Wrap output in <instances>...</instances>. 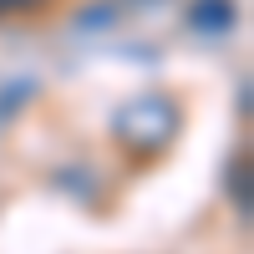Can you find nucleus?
Listing matches in <instances>:
<instances>
[{"mask_svg": "<svg viewBox=\"0 0 254 254\" xmlns=\"http://www.w3.org/2000/svg\"><path fill=\"white\" fill-rule=\"evenodd\" d=\"M178 122H183V112H178L173 97L142 92V97L122 102L112 112V132H117V142L127 153H163V147L178 137Z\"/></svg>", "mask_w": 254, "mask_h": 254, "instance_id": "1", "label": "nucleus"}, {"mask_svg": "<svg viewBox=\"0 0 254 254\" xmlns=\"http://www.w3.org/2000/svg\"><path fill=\"white\" fill-rule=\"evenodd\" d=\"M234 20H239V5H234V0H193V5H188V26L203 31V36L234 31Z\"/></svg>", "mask_w": 254, "mask_h": 254, "instance_id": "2", "label": "nucleus"}, {"mask_svg": "<svg viewBox=\"0 0 254 254\" xmlns=\"http://www.w3.org/2000/svg\"><path fill=\"white\" fill-rule=\"evenodd\" d=\"M229 198H234V214L249 219V163H244V158L229 168Z\"/></svg>", "mask_w": 254, "mask_h": 254, "instance_id": "3", "label": "nucleus"}, {"mask_svg": "<svg viewBox=\"0 0 254 254\" xmlns=\"http://www.w3.org/2000/svg\"><path fill=\"white\" fill-rule=\"evenodd\" d=\"M112 20H117L112 5H87V10L76 15V31H102V26H112Z\"/></svg>", "mask_w": 254, "mask_h": 254, "instance_id": "4", "label": "nucleus"}, {"mask_svg": "<svg viewBox=\"0 0 254 254\" xmlns=\"http://www.w3.org/2000/svg\"><path fill=\"white\" fill-rule=\"evenodd\" d=\"M10 5H46V0H5V10H10Z\"/></svg>", "mask_w": 254, "mask_h": 254, "instance_id": "5", "label": "nucleus"}]
</instances>
